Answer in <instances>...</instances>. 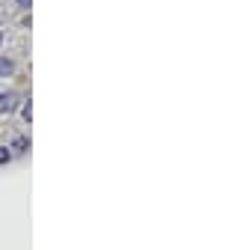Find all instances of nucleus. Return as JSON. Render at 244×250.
<instances>
[{
    "label": "nucleus",
    "instance_id": "obj_2",
    "mask_svg": "<svg viewBox=\"0 0 244 250\" xmlns=\"http://www.w3.org/2000/svg\"><path fill=\"white\" fill-rule=\"evenodd\" d=\"M15 72V66H12V60H6V57H0V78H9Z\"/></svg>",
    "mask_w": 244,
    "mask_h": 250
},
{
    "label": "nucleus",
    "instance_id": "obj_5",
    "mask_svg": "<svg viewBox=\"0 0 244 250\" xmlns=\"http://www.w3.org/2000/svg\"><path fill=\"white\" fill-rule=\"evenodd\" d=\"M21 113H24V119H27V122L33 119V107H30V104H24V110H21Z\"/></svg>",
    "mask_w": 244,
    "mask_h": 250
},
{
    "label": "nucleus",
    "instance_id": "obj_4",
    "mask_svg": "<svg viewBox=\"0 0 244 250\" xmlns=\"http://www.w3.org/2000/svg\"><path fill=\"white\" fill-rule=\"evenodd\" d=\"M24 149H27V137H18L15 140V152H24Z\"/></svg>",
    "mask_w": 244,
    "mask_h": 250
},
{
    "label": "nucleus",
    "instance_id": "obj_7",
    "mask_svg": "<svg viewBox=\"0 0 244 250\" xmlns=\"http://www.w3.org/2000/svg\"><path fill=\"white\" fill-rule=\"evenodd\" d=\"M0 42H3V33H0Z\"/></svg>",
    "mask_w": 244,
    "mask_h": 250
},
{
    "label": "nucleus",
    "instance_id": "obj_1",
    "mask_svg": "<svg viewBox=\"0 0 244 250\" xmlns=\"http://www.w3.org/2000/svg\"><path fill=\"white\" fill-rule=\"evenodd\" d=\"M15 96H12V92H9V96H0V113H3V110H15Z\"/></svg>",
    "mask_w": 244,
    "mask_h": 250
},
{
    "label": "nucleus",
    "instance_id": "obj_3",
    "mask_svg": "<svg viewBox=\"0 0 244 250\" xmlns=\"http://www.w3.org/2000/svg\"><path fill=\"white\" fill-rule=\"evenodd\" d=\"M9 158H12V155H9V149H6V146H0V164H6Z\"/></svg>",
    "mask_w": 244,
    "mask_h": 250
},
{
    "label": "nucleus",
    "instance_id": "obj_6",
    "mask_svg": "<svg viewBox=\"0 0 244 250\" xmlns=\"http://www.w3.org/2000/svg\"><path fill=\"white\" fill-rule=\"evenodd\" d=\"M15 3H18V6H24V9H27V6H30V0H15Z\"/></svg>",
    "mask_w": 244,
    "mask_h": 250
}]
</instances>
